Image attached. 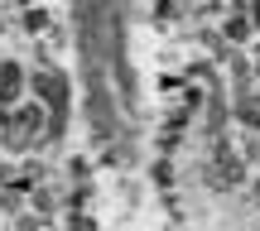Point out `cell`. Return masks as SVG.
Wrapping results in <instances>:
<instances>
[{"label":"cell","instance_id":"cell-1","mask_svg":"<svg viewBox=\"0 0 260 231\" xmlns=\"http://www.w3.org/2000/svg\"><path fill=\"white\" fill-rule=\"evenodd\" d=\"M44 135H48V111L39 102L10 111V120H5V145L10 149H29V145H39Z\"/></svg>","mask_w":260,"mask_h":231},{"label":"cell","instance_id":"cell-2","mask_svg":"<svg viewBox=\"0 0 260 231\" xmlns=\"http://www.w3.org/2000/svg\"><path fill=\"white\" fill-rule=\"evenodd\" d=\"M241 178H246V159L232 154L226 145H217V154H212V183L217 188H236Z\"/></svg>","mask_w":260,"mask_h":231},{"label":"cell","instance_id":"cell-3","mask_svg":"<svg viewBox=\"0 0 260 231\" xmlns=\"http://www.w3.org/2000/svg\"><path fill=\"white\" fill-rule=\"evenodd\" d=\"M19 92H24V68H19V63H0V102L15 106Z\"/></svg>","mask_w":260,"mask_h":231},{"label":"cell","instance_id":"cell-4","mask_svg":"<svg viewBox=\"0 0 260 231\" xmlns=\"http://www.w3.org/2000/svg\"><path fill=\"white\" fill-rule=\"evenodd\" d=\"M34 92L63 111V77H58V73H34Z\"/></svg>","mask_w":260,"mask_h":231},{"label":"cell","instance_id":"cell-5","mask_svg":"<svg viewBox=\"0 0 260 231\" xmlns=\"http://www.w3.org/2000/svg\"><path fill=\"white\" fill-rule=\"evenodd\" d=\"M226 34H232V39H246V34H251V19H232V24H226Z\"/></svg>","mask_w":260,"mask_h":231},{"label":"cell","instance_id":"cell-6","mask_svg":"<svg viewBox=\"0 0 260 231\" xmlns=\"http://www.w3.org/2000/svg\"><path fill=\"white\" fill-rule=\"evenodd\" d=\"M24 24H29V29H44V24H48V15H44V10H29V19H24Z\"/></svg>","mask_w":260,"mask_h":231}]
</instances>
